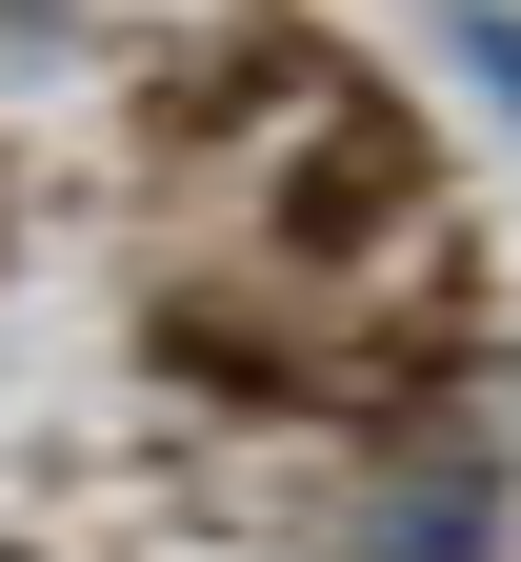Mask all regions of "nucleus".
<instances>
[{
	"mask_svg": "<svg viewBox=\"0 0 521 562\" xmlns=\"http://www.w3.org/2000/svg\"><path fill=\"white\" fill-rule=\"evenodd\" d=\"M482 542H501L482 462H421V482H382V522H361V562H482Z\"/></svg>",
	"mask_w": 521,
	"mask_h": 562,
	"instance_id": "nucleus-1",
	"label": "nucleus"
}]
</instances>
